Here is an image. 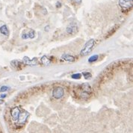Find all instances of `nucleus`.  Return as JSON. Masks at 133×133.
I'll list each match as a JSON object with an SVG mask.
<instances>
[{
	"mask_svg": "<svg viewBox=\"0 0 133 133\" xmlns=\"http://www.w3.org/2000/svg\"><path fill=\"white\" fill-rule=\"evenodd\" d=\"M11 119L16 129L23 127L26 123L29 113L20 106H15L10 111Z\"/></svg>",
	"mask_w": 133,
	"mask_h": 133,
	"instance_id": "f257e3e1",
	"label": "nucleus"
},
{
	"mask_svg": "<svg viewBox=\"0 0 133 133\" xmlns=\"http://www.w3.org/2000/svg\"><path fill=\"white\" fill-rule=\"evenodd\" d=\"M74 92L77 97L82 99H88L91 96L92 88L90 84L84 83L77 86L76 88L74 89Z\"/></svg>",
	"mask_w": 133,
	"mask_h": 133,
	"instance_id": "f03ea898",
	"label": "nucleus"
},
{
	"mask_svg": "<svg viewBox=\"0 0 133 133\" xmlns=\"http://www.w3.org/2000/svg\"><path fill=\"white\" fill-rule=\"evenodd\" d=\"M95 45H96V41H95L94 39H91V40H89L88 42L85 43L83 49L81 50V52H80V55H82V56H85V55H87L88 54H89L91 51L93 50V49L94 48Z\"/></svg>",
	"mask_w": 133,
	"mask_h": 133,
	"instance_id": "7ed1b4c3",
	"label": "nucleus"
},
{
	"mask_svg": "<svg viewBox=\"0 0 133 133\" xmlns=\"http://www.w3.org/2000/svg\"><path fill=\"white\" fill-rule=\"evenodd\" d=\"M64 90L62 87H56L52 91V97L56 99H59L64 97Z\"/></svg>",
	"mask_w": 133,
	"mask_h": 133,
	"instance_id": "20e7f679",
	"label": "nucleus"
},
{
	"mask_svg": "<svg viewBox=\"0 0 133 133\" xmlns=\"http://www.w3.org/2000/svg\"><path fill=\"white\" fill-rule=\"evenodd\" d=\"M119 5L123 11H129L132 7V0H119Z\"/></svg>",
	"mask_w": 133,
	"mask_h": 133,
	"instance_id": "39448f33",
	"label": "nucleus"
},
{
	"mask_svg": "<svg viewBox=\"0 0 133 133\" xmlns=\"http://www.w3.org/2000/svg\"><path fill=\"white\" fill-rule=\"evenodd\" d=\"M66 32L69 35H74L75 34H76L78 32V26L75 23H71L69 26H67L66 28Z\"/></svg>",
	"mask_w": 133,
	"mask_h": 133,
	"instance_id": "423d86ee",
	"label": "nucleus"
},
{
	"mask_svg": "<svg viewBox=\"0 0 133 133\" xmlns=\"http://www.w3.org/2000/svg\"><path fill=\"white\" fill-rule=\"evenodd\" d=\"M23 63L26 65H29V66H36L37 64V58H34L32 59L29 58L27 56H25L23 58Z\"/></svg>",
	"mask_w": 133,
	"mask_h": 133,
	"instance_id": "0eeeda50",
	"label": "nucleus"
},
{
	"mask_svg": "<svg viewBox=\"0 0 133 133\" xmlns=\"http://www.w3.org/2000/svg\"><path fill=\"white\" fill-rule=\"evenodd\" d=\"M61 59L63 61H65L67 62H73L76 61V58L70 54L68 53H64L61 55Z\"/></svg>",
	"mask_w": 133,
	"mask_h": 133,
	"instance_id": "6e6552de",
	"label": "nucleus"
},
{
	"mask_svg": "<svg viewBox=\"0 0 133 133\" xmlns=\"http://www.w3.org/2000/svg\"><path fill=\"white\" fill-rule=\"evenodd\" d=\"M11 64L15 69L19 70V69H21L23 67V61H20L19 60H14L11 61Z\"/></svg>",
	"mask_w": 133,
	"mask_h": 133,
	"instance_id": "1a4fd4ad",
	"label": "nucleus"
},
{
	"mask_svg": "<svg viewBox=\"0 0 133 133\" xmlns=\"http://www.w3.org/2000/svg\"><path fill=\"white\" fill-rule=\"evenodd\" d=\"M35 31L32 30V29H31L29 33H27V34L23 33V34L22 35V38H23V39H28V38H31V39H32V38H34V37H35Z\"/></svg>",
	"mask_w": 133,
	"mask_h": 133,
	"instance_id": "9d476101",
	"label": "nucleus"
},
{
	"mask_svg": "<svg viewBox=\"0 0 133 133\" xmlns=\"http://www.w3.org/2000/svg\"><path fill=\"white\" fill-rule=\"evenodd\" d=\"M0 32H1V34H2L5 36L9 35V31H8L7 25H3L2 26L0 27Z\"/></svg>",
	"mask_w": 133,
	"mask_h": 133,
	"instance_id": "9b49d317",
	"label": "nucleus"
},
{
	"mask_svg": "<svg viewBox=\"0 0 133 133\" xmlns=\"http://www.w3.org/2000/svg\"><path fill=\"white\" fill-rule=\"evenodd\" d=\"M41 63H42L43 64L45 65V66H48V65L50 64V63H51V61L49 60L46 55L42 56V58H41Z\"/></svg>",
	"mask_w": 133,
	"mask_h": 133,
	"instance_id": "f8f14e48",
	"label": "nucleus"
},
{
	"mask_svg": "<svg viewBox=\"0 0 133 133\" xmlns=\"http://www.w3.org/2000/svg\"><path fill=\"white\" fill-rule=\"evenodd\" d=\"M98 58H99V55H94L91 57H90V58L88 59V62L89 63H93V62L96 61L98 59Z\"/></svg>",
	"mask_w": 133,
	"mask_h": 133,
	"instance_id": "ddd939ff",
	"label": "nucleus"
},
{
	"mask_svg": "<svg viewBox=\"0 0 133 133\" xmlns=\"http://www.w3.org/2000/svg\"><path fill=\"white\" fill-rule=\"evenodd\" d=\"M82 75H83V76H84L86 79H91V76H92L91 73H88V72H83V73H82Z\"/></svg>",
	"mask_w": 133,
	"mask_h": 133,
	"instance_id": "4468645a",
	"label": "nucleus"
},
{
	"mask_svg": "<svg viewBox=\"0 0 133 133\" xmlns=\"http://www.w3.org/2000/svg\"><path fill=\"white\" fill-rule=\"evenodd\" d=\"M81 76H82V74H80V73H75L71 76L72 79H79L81 78Z\"/></svg>",
	"mask_w": 133,
	"mask_h": 133,
	"instance_id": "2eb2a0df",
	"label": "nucleus"
},
{
	"mask_svg": "<svg viewBox=\"0 0 133 133\" xmlns=\"http://www.w3.org/2000/svg\"><path fill=\"white\" fill-rule=\"evenodd\" d=\"M8 89H9L8 87H7V86H2V87H1V88H0V91H1V92H5V91H8Z\"/></svg>",
	"mask_w": 133,
	"mask_h": 133,
	"instance_id": "dca6fc26",
	"label": "nucleus"
},
{
	"mask_svg": "<svg viewBox=\"0 0 133 133\" xmlns=\"http://www.w3.org/2000/svg\"><path fill=\"white\" fill-rule=\"evenodd\" d=\"M6 97H7V94H1V95H0V98H1V99L5 98Z\"/></svg>",
	"mask_w": 133,
	"mask_h": 133,
	"instance_id": "f3484780",
	"label": "nucleus"
},
{
	"mask_svg": "<svg viewBox=\"0 0 133 133\" xmlns=\"http://www.w3.org/2000/svg\"><path fill=\"white\" fill-rule=\"evenodd\" d=\"M61 6V2H57V3H56V7H57V8H60Z\"/></svg>",
	"mask_w": 133,
	"mask_h": 133,
	"instance_id": "a211bd4d",
	"label": "nucleus"
},
{
	"mask_svg": "<svg viewBox=\"0 0 133 133\" xmlns=\"http://www.w3.org/2000/svg\"><path fill=\"white\" fill-rule=\"evenodd\" d=\"M3 103H4V100L1 99H0V105H2V104H3Z\"/></svg>",
	"mask_w": 133,
	"mask_h": 133,
	"instance_id": "6ab92c4d",
	"label": "nucleus"
}]
</instances>
